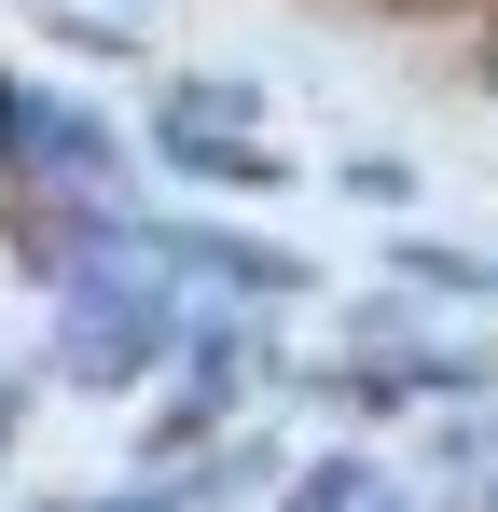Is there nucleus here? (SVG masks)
Returning a JSON list of instances; mask_svg holds the SVG:
<instances>
[{"label": "nucleus", "instance_id": "f257e3e1", "mask_svg": "<svg viewBox=\"0 0 498 512\" xmlns=\"http://www.w3.org/2000/svg\"><path fill=\"white\" fill-rule=\"evenodd\" d=\"M153 153L180 180H208V194H277V139H236V125H222V111H153Z\"/></svg>", "mask_w": 498, "mask_h": 512}, {"label": "nucleus", "instance_id": "f03ea898", "mask_svg": "<svg viewBox=\"0 0 498 512\" xmlns=\"http://www.w3.org/2000/svg\"><path fill=\"white\" fill-rule=\"evenodd\" d=\"M346 402H415V388H485V360H346Z\"/></svg>", "mask_w": 498, "mask_h": 512}, {"label": "nucleus", "instance_id": "7ed1b4c3", "mask_svg": "<svg viewBox=\"0 0 498 512\" xmlns=\"http://www.w3.org/2000/svg\"><path fill=\"white\" fill-rule=\"evenodd\" d=\"M291 512H388V499H374V471H346V457H332V471L291 485Z\"/></svg>", "mask_w": 498, "mask_h": 512}, {"label": "nucleus", "instance_id": "20e7f679", "mask_svg": "<svg viewBox=\"0 0 498 512\" xmlns=\"http://www.w3.org/2000/svg\"><path fill=\"white\" fill-rule=\"evenodd\" d=\"M346 194H360V208H402L415 167H402V153H360V167H346Z\"/></svg>", "mask_w": 498, "mask_h": 512}, {"label": "nucleus", "instance_id": "39448f33", "mask_svg": "<svg viewBox=\"0 0 498 512\" xmlns=\"http://www.w3.org/2000/svg\"><path fill=\"white\" fill-rule=\"evenodd\" d=\"M402 277H429V291H498L485 263H457V250H402Z\"/></svg>", "mask_w": 498, "mask_h": 512}, {"label": "nucleus", "instance_id": "423d86ee", "mask_svg": "<svg viewBox=\"0 0 498 512\" xmlns=\"http://www.w3.org/2000/svg\"><path fill=\"white\" fill-rule=\"evenodd\" d=\"M388 28H457V14H485V0H374Z\"/></svg>", "mask_w": 498, "mask_h": 512}, {"label": "nucleus", "instance_id": "0eeeda50", "mask_svg": "<svg viewBox=\"0 0 498 512\" xmlns=\"http://www.w3.org/2000/svg\"><path fill=\"white\" fill-rule=\"evenodd\" d=\"M471 84L498 97V0H485V14H471Z\"/></svg>", "mask_w": 498, "mask_h": 512}]
</instances>
